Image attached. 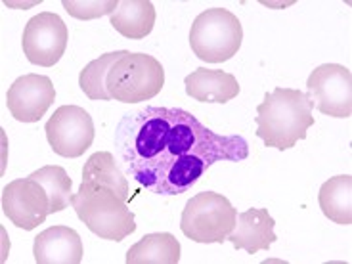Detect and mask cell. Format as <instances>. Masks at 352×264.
I'll use <instances>...</instances> for the list:
<instances>
[{
  "instance_id": "1",
  "label": "cell",
  "mask_w": 352,
  "mask_h": 264,
  "mask_svg": "<svg viewBox=\"0 0 352 264\" xmlns=\"http://www.w3.org/2000/svg\"><path fill=\"white\" fill-rule=\"evenodd\" d=\"M124 175L157 195L186 194L220 161H241L247 142L217 134L186 109L146 106L124 115L115 131Z\"/></svg>"
},
{
  "instance_id": "2",
  "label": "cell",
  "mask_w": 352,
  "mask_h": 264,
  "mask_svg": "<svg viewBox=\"0 0 352 264\" xmlns=\"http://www.w3.org/2000/svg\"><path fill=\"white\" fill-rule=\"evenodd\" d=\"M312 102L300 90L278 87L266 92L256 106V136L266 148L285 151L307 138V131L314 124Z\"/></svg>"
},
{
  "instance_id": "3",
  "label": "cell",
  "mask_w": 352,
  "mask_h": 264,
  "mask_svg": "<svg viewBox=\"0 0 352 264\" xmlns=\"http://www.w3.org/2000/svg\"><path fill=\"white\" fill-rule=\"evenodd\" d=\"M71 205L80 222L100 239L123 241L136 232L134 212L106 186L82 182L79 192L71 197Z\"/></svg>"
},
{
  "instance_id": "4",
  "label": "cell",
  "mask_w": 352,
  "mask_h": 264,
  "mask_svg": "<svg viewBox=\"0 0 352 264\" xmlns=\"http://www.w3.org/2000/svg\"><path fill=\"white\" fill-rule=\"evenodd\" d=\"M106 87L115 102H148L165 87V69L150 54L126 52L107 73Z\"/></svg>"
},
{
  "instance_id": "5",
  "label": "cell",
  "mask_w": 352,
  "mask_h": 264,
  "mask_svg": "<svg viewBox=\"0 0 352 264\" xmlns=\"http://www.w3.org/2000/svg\"><path fill=\"white\" fill-rule=\"evenodd\" d=\"M241 43V21L226 8L205 10L194 19L190 29V46L201 62H228L238 54Z\"/></svg>"
},
{
  "instance_id": "6",
  "label": "cell",
  "mask_w": 352,
  "mask_h": 264,
  "mask_svg": "<svg viewBox=\"0 0 352 264\" xmlns=\"http://www.w3.org/2000/svg\"><path fill=\"white\" fill-rule=\"evenodd\" d=\"M238 209L226 195L203 192L186 201L180 230L195 243H224L236 228Z\"/></svg>"
},
{
  "instance_id": "7",
  "label": "cell",
  "mask_w": 352,
  "mask_h": 264,
  "mask_svg": "<svg viewBox=\"0 0 352 264\" xmlns=\"http://www.w3.org/2000/svg\"><path fill=\"white\" fill-rule=\"evenodd\" d=\"M308 100L320 113L335 119L352 115V73L339 63L318 65L307 80Z\"/></svg>"
},
{
  "instance_id": "8",
  "label": "cell",
  "mask_w": 352,
  "mask_h": 264,
  "mask_svg": "<svg viewBox=\"0 0 352 264\" xmlns=\"http://www.w3.org/2000/svg\"><path fill=\"white\" fill-rule=\"evenodd\" d=\"M46 140L62 157H80L94 142V123L85 107H58L44 126Z\"/></svg>"
},
{
  "instance_id": "9",
  "label": "cell",
  "mask_w": 352,
  "mask_h": 264,
  "mask_svg": "<svg viewBox=\"0 0 352 264\" xmlns=\"http://www.w3.org/2000/svg\"><path fill=\"white\" fill-rule=\"evenodd\" d=\"M67 41L69 33L63 19L52 12H41L27 21L21 46L29 62L41 67H52L62 60Z\"/></svg>"
},
{
  "instance_id": "10",
  "label": "cell",
  "mask_w": 352,
  "mask_h": 264,
  "mask_svg": "<svg viewBox=\"0 0 352 264\" xmlns=\"http://www.w3.org/2000/svg\"><path fill=\"white\" fill-rule=\"evenodd\" d=\"M2 212L18 228L31 232L50 214V199L33 178H18L2 190Z\"/></svg>"
},
{
  "instance_id": "11",
  "label": "cell",
  "mask_w": 352,
  "mask_h": 264,
  "mask_svg": "<svg viewBox=\"0 0 352 264\" xmlns=\"http://www.w3.org/2000/svg\"><path fill=\"white\" fill-rule=\"evenodd\" d=\"M56 100L52 80L29 73L12 82L6 92V106L19 123H38Z\"/></svg>"
},
{
  "instance_id": "12",
  "label": "cell",
  "mask_w": 352,
  "mask_h": 264,
  "mask_svg": "<svg viewBox=\"0 0 352 264\" xmlns=\"http://www.w3.org/2000/svg\"><path fill=\"white\" fill-rule=\"evenodd\" d=\"M274 226L276 220L270 217L268 209H247L238 214L236 228L232 230L226 241H230L236 249L247 251L249 255L268 251L278 241Z\"/></svg>"
},
{
  "instance_id": "13",
  "label": "cell",
  "mask_w": 352,
  "mask_h": 264,
  "mask_svg": "<svg viewBox=\"0 0 352 264\" xmlns=\"http://www.w3.org/2000/svg\"><path fill=\"white\" fill-rule=\"evenodd\" d=\"M82 253L80 236L69 226L44 230L33 243V255L38 264H79Z\"/></svg>"
},
{
  "instance_id": "14",
  "label": "cell",
  "mask_w": 352,
  "mask_h": 264,
  "mask_svg": "<svg viewBox=\"0 0 352 264\" xmlns=\"http://www.w3.org/2000/svg\"><path fill=\"white\" fill-rule=\"evenodd\" d=\"M184 85L186 94L201 104H226L238 98L241 90L232 73L207 67L192 71L184 79Z\"/></svg>"
},
{
  "instance_id": "15",
  "label": "cell",
  "mask_w": 352,
  "mask_h": 264,
  "mask_svg": "<svg viewBox=\"0 0 352 264\" xmlns=\"http://www.w3.org/2000/svg\"><path fill=\"white\" fill-rule=\"evenodd\" d=\"M155 18V8L150 0H123L109 16V23L124 38L140 41L153 31Z\"/></svg>"
},
{
  "instance_id": "16",
  "label": "cell",
  "mask_w": 352,
  "mask_h": 264,
  "mask_svg": "<svg viewBox=\"0 0 352 264\" xmlns=\"http://www.w3.org/2000/svg\"><path fill=\"white\" fill-rule=\"evenodd\" d=\"M180 241L168 232L148 234L126 251V264H178Z\"/></svg>"
},
{
  "instance_id": "17",
  "label": "cell",
  "mask_w": 352,
  "mask_h": 264,
  "mask_svg": "<svg viewBox=\"0 0 352 264\" xmlns=\"http://www.w3.org/2000/svg\"><path fill=\"white\" fill-rule=\"evenodd\" d=\"M318 203L324 217L335 224L351 226L352 224V176L339 175L326 180L320 194Z\"/></svg>"
},
{
  "instance_id": "18",
  "label": "cell",
  "mask_w": 352,
  "mask_h": 264,
  "mask_svg": "<svg viewBox=\"0 0 352 264\" xmlns=\"http://www.w3.org/2000/svg\"><path fill=\"white\" fill-rule=\"evenodd\" d=\"M82 182L106 186L109 190H113L123 201H126L131 195L126 175L117 167L111 151H96L94 155L88 157L85 168H82Z\"/></svg>"
},
{
  "instance_id": "19",
  "label": "cell",
  "mask_w": 352,
  "mask_h": 264,
  "mask_svg": "<svg viewBox=\"0 0 352 264\" xmlns=\"http://www.w3.org/2000/svg\"><path fill=\"white\" fill-rule=\"evenodd\" d=\"M129 50H119V52H107L100 56L96 60L88 63L82 67L79 75V87L80 90L87 94L90 100H102V102H109L111 96L107 92L106 79L107 73L111 71L115 63L123 58Z\"/></svg>"
},
{
  "instance_id": "20",
  "label": "cell",
  "mask_w": 352,
  "mask_h": 264,
  "mask_svg": "<svg viewBox=\"0 0 352 264\" xmlns=\"http://www.w3.org/2000/svg\"><path fill=\"white\" fill-rule=\"evenodd\" d=\"M29 178L36 180L46 190L48 199H50V214L62 212L63 209L69 207L73 192H71V178L65 173V168L58 165H46L31 173Z\"/></svg>"
},
{
  "instance_id": "21",
  "label": "cell",
  "mask_w": 352,
  "mask_h": 264,
  "mask_svg": "<svg viewBox=\"0 0 352 264\" xmlns=\"http://www.w3.org/2000/svg\"><path fill=\"white\" fill-rule=\"evenodd\" d=\"M119 6V2H75V0H63V8L69 12V16L77 19H96L102 16H111Z\"/></svg>"
}]
</instances>
